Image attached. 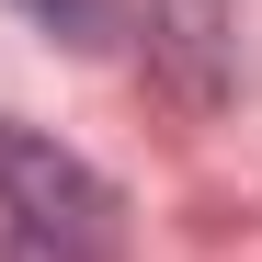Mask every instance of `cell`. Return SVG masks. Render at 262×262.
Returning <instances> with one entry per match:
<instances>
[{
  "mask_svg": "<svg viewBox=\"0 0 262 262\" xmlns=\"http://www.w3.org/2000/svg\"><path fill=\"white\" fill-rule=\"evenodd\" d=\"M23 12L46 23L57 46H103V34H114V0H23Z\"/></svg>",
  "mask_w": 262,
  "mask_h": 262,
  "instance_id": "obj_3",
  "label": "cell"
},
{
  "mask_svg": "<svg viewBox=\"0 0 262 262\" xmlns=\"http://www.w3.org/2000/svg\"><path fill=\"white\" fill-rule=\"evenodd\" d=\"M0 262H125L114 183L12 114H0Z\"/></svg>",
  "mask_w": 262,
  "mask_h": 262,
  "instance_id": "obj_1",
  "label": "cell"
},
{
  "mask_svg": "<svg viewBox=\"0 0 262 262\" xmlns=\"http://www.w3.org/2000/svg\"><path fill=\"white\" fill-rule=\"evenodd\" d=\"M216 34H228V12H216V0H160V57L183 69V92H194V103H216V92H228Z\"/></svg>",
  "mask_w": 262,
  "mask_h": 262,
  "instance_id": "obj_2",
  "label": "cell"
}]
</instances>
